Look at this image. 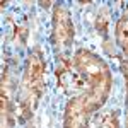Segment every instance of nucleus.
Listing matches in <instances>:
<instances>
[{
    "label": "nucleus",
    "mask_w": 128,
    "mask_h": 128,
    "mask_svg": "<svg viewBox=\"0 0 128 128\" xmlns=\"http://www.w3.org/2000/svg\"><path fill=\"white\" fill-rule=\"evenodd\" d=\"M72 65L77 70L80 77V82L84 86V106L87 113H92L98 108H101L109 96L111 90V72L104 60H101L98 55L90 53L87 50L80 48L75 51Z\"/></svg>",
    "instance_id": "1"
},
{
    "label": "nucleus",
    "mask_w": 128,
    "mask_h": 128,
    "mask_svg": "<svg viewBox=\"0 0 128 128\" xmlns=\"http://www.w3.org/2000/svg\"><path fill=\"white\" fill-rule=\"evenodd\" d=\"M44 90V62L38 53H31L26 60L20 84V114L28 120L32 114Z\"/></svg>",
    "instance_id": "2"
},
{
    "label": "nucleus",
    "mask_w": 128,
    "mask_h": 128,
    "mask_svg": "<svg viewBox=\"0 0 128 128\" xmlns=\"http://www.w3.org/2000/svg\"><path fill=\"white\" fill-rule=\"evenodd\" d=\"M75 29L67 7L56 5L53 10V44L58 50H67L72 44Z\"/></svg>",
    "instance_id": "3"
},
{
    "label": "nucleus",
    "mask_w": 128,
    "mask_h": 128,
    "mask_svg": "<svg viewBox=\"0 0 128 128\" xmlns=\"http://www.w3.org/2000/svg\"><path fill=\"white\" fill-rule=\"evenodd\" d=\"M87 111L82 98H72L65 109V128H87Z\"/></svg>",
    "instance_id": "4"
},
{
    "label": "nucleus",
    "mask_w": 128,
    "mask_h": 128,
    "mask_svg": "<svg viewBox=\"0 0 128 128\" xmlns=\"http://www.w3.org/2000/svg\"><path fill=\"white\" fill-rule=\"evenodd\" d=\"M116 43L128 56V12H125L116 22Z\"/></svg>",
    "instance_id": "5"
},
{
    "label": "nucleus",
    "mask_w": 128,
    "mask_h": 128,
    "mask_svg": "<svg viewBox=\"0 0 128 128\" xmlns=\"http://www.w3.org/2000/svg\"><path fill=\"white\" fill-rule=\"evenodd\" d=\"M96 128H120V121L116 113H104L99 114V118L96 120Z\"/></svg>",
    "instance_id": "6"
},
{
    "label": "nucleus",
    "mask_w": 128,
    "mask_h": 128,
    "mask_svg": "<svg viewBox=\"0 0 128 128\" xmlns=\"http://www.w3.org/2000/svg\"><path fill=\"white\" fill-rule=\"evenodd\" d=\"M123 75H125V84H126V109H125V114H126V128H128V63H123Z\"/></svg>",
    "instance_id": "7"
}]
</instances>
